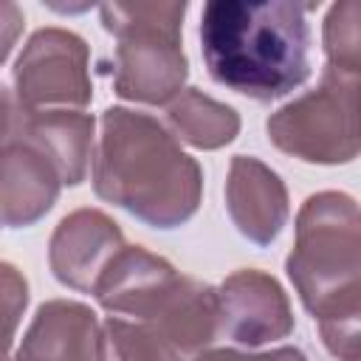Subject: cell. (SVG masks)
I'll return each instance as SVG.
<instances>
[{
	"instance_id": "1",
	"label": "cell",
	"mask_w": 361,
	"mask_h": 361,
	"mask_svg": "<svg viewBox=\"0 0 361 361\" xmlns=\"http://www.w3.org/2000/svg\"><path fill=\"white\" fill-rule=\"evenodd\" d=\"M93 192L152 228H178L203 197V169L152 116L130 107L102 113Z\"/></svg>"
},
{
	"instance_id": "2",
	"label": "cell",
	"mask_w": 361,
	"mask_h": 361,
	"mask_svg": "<svg viewBox=\"0 0 361 361\" xmlns=\"http://www.w3.org/2000/svg\"><path fill=\"white\" fill-rule=\"evenodd\" d=\"M307 6L288 0H212L200 14L209 76L254 102L288 96L310 76Z\"/></svg>"
},
{
	"instance_id": "3",
	"label": "cell",
	"mask_w": 361,
	"mask_h": 361,
	"mask_svg": "<svg viewBox=\"0 0 361 361\" xmlns=\"http://www.w3.org/2000/svg\"><path fill=\"white\" fill-rule=\"evenodd\" d=\"M288 276L313 319L361 293V206L347 192H316L296 214Z\"/></svg>"
},
{
	"instance_id": "4",
	"label": "cell",
	"mask_w": 361,
	"mask_h": 361,
	"mask_svg": "<svg viewBox=\"0 0 361 361\" xmlns=\"http://www.w3.org/2000/svg\"><path fill=\"white\" fill-rule=\"evenodd\" d=\"M99 14L118 39L113 90L127 102L172 104L189 76L180 45L186 3H104Z\"/></svg>"
},
{
	"instance_id": "5",
	"label": "cell",
	"mask_w": 361,
	"mask_h": 361,
	"mask_svg": "<svg viewBox=\"0 0 361 361\" xmlns=\"http://www.w3.org/2000/svg\"><path fill=\"white\" fill-rule=\"evenodd\" d=\"M268 138L305 164H350L361 155V76L324 68L316 87L271 113Z\"/></svg>"
},
{
	"instance_id": "6",
	"label": "cell",
	"mask_w": 361,
	"mask_h": 361,
	"mask_svg": "<svg viewBox=\"0 0 361 361\" xmlns=\"http://www.w3.org/2000/svg\"><path fill=\"white\" fill-rule=\"evenodd\" d=\"M87 42L65 28H39L14 62V99L23 110H82L93 99Z\"/></svg>"
},
{
	"instance_id": "7",
	"label": "cell",
	"mask_w": 361,
	"mask_h": 361,
	"mask_svg": "<svg viewBox=\"0 0 361 361\" xmlns=\"http://www.w3.org/2000/svg\"><path fill=\"white\" fill-rule=\"evenodd\" d=\"M93 116L85 110H23L3 90V141H25L39 149L59 172L62 183L79 186L87 178L93 152Z\"/></svg>"
},
{
	"instance_id": "8",
	"label": "cell",
	"mask_w": 361,
	"mask_h": 361,
	"mask_svg": "<svg viewBox=\"0 0 361 361\" xmlns=\"http://www.w3.org/2000/svg\"><path fill=\"white\" fill-rule=\"evenodd\" d=\"M220 319L223 333L243 347H262L293 333V310L285 288L265 271L240 268L223 279Z\"/></svg>"
},
{
	"instance_id": "9",
	"label": "cell",
	"mask_w": 361,
	"mask_h": 361,
	"mask_svg": "<svg viewBox=\"0 0 361 361\" xmlns=\"http://www.w3.org/2000/svg\"><path fill=\"white\" fill-rule=\"evenodd\" d=\"M124 248V234L99 209H76L59 220L48 243V265L65 288L93 293L99 276Z\"/></svg>"
},
{
	"instance_id": "10",
	"label": "cell",
	"mask_w": 361,
	"mask_h": 361,
	"mask_svg": "<svg viewBox=\"0 0 361 361\" xmlns=\"http://www.w3.org/2000/svg\"><path fill=\"white\" fill-rule=\"evenodd\" d=\"M180 276L169 259L141 245H124L99 276L93 296L107 313L147 322L178 288Z\"/></svg>"
},
{
	"instance_id": "11",
	"label": "cell",
	"mask_w": 361,
	"mask_h": 361,
	"mask_svg": "<svg viewBox=\"0 0 361 361\" xmlns=\"http://www.w3.org/2000/svg\"><path fill=\"white\" fill-rule=\"evenodd\" d=\"M226 209L254 245H271L288 223L290 200L282 178L254 155H234L226 178Z\"/></svg>"
},
{
	"instance_id": "12",
	"label": "cell",
	"mask_w": 361,
	"mask_h": 361,
	"mask_svg": "<svg viewBox=\"0 0 361 361\" xmlns=\"http://www.w3.org/2000/svg\"><path fill=\"white\" fill-rule=\"evenodd\" d=\"M144 324L155 330L169 361H195L223 333L220 293L195 276H180L178 288Z\"/></svg>"
},
{
	"instance_id": "13",
	"label": "cell",
	"mask_w": 361,
	"mask_h": 361,
	"mask_svg": "<svg viewBox=\"0 0 361 361\" xmlns=\"http://www.w3.org/2000/svg\"><path fill=\"white\" fill-rule=\"evenodd\" d=\"M96 313L73 299L42 302L6 361H96Z\"/></svg>"
},
{
	"instance_id": "14",
	"label": "cell",
	"mask_w": 361,
	"mask_h": 361,
	"mask_svg": "<svg viewBox=\"0 0 361 361\" xmlns=\"http://www.w3.org/2000/svg\"><path fill=\"white\" fill-rule=\"evenodd\" d=\"M62 189L56 166L25 141H3L0 217L8 228L34 226L45 217Z\"/></svg>"
},
{
	"instance_id": "15",
	"label": "cell",
	"mask_w": 361,
	"mask_h": 361,
	"mask_svg": "<svg viewBox=\"0 0 361 361\" xmlns=\"http://www.w3.org/2000/svg\"><path fill=\"white\" fill-rule=\"evenodd\" d=\"M166 121L183 144L195 149H220L240 133V116L231 104L206 96L197 87H186L169 107Z\"/></svg>"
},
{
	"instance_id": "16",
	"label": "cell",
	"mask_w": 361,
	"mask_h": 361,
	"mask_svg": "<svg viewBox=\"0 0 361 361\" xmlns=\"http://www.w3.org/2000/svg\"><path fill=\"white\" fill-rule=\"evenodd\" d=\"M96 361H169V353L149 324L110 316L99 327Z\"/></svg>"
},
{
	"instance_id": "17",
	"label": "cell",
	"mask_w": 361,
	"mask_h": 361,
	"mask_svg": "<svg viewBox=\"0 0 361 361\" xmlns=\"http://www.w3.org/2000/svg\"><path fill=\"white\" fill-rule=\"evenodd\" d=\"M322 45L330 68L361 76V0H341L327 8Z\"/></svg>"
},
{
	"instance_id": "18",
	"label": "cell",
	"mask_w": 361,
	"mask_h": 361,
	"mask_svg": "<svg viewBox=\"0 0 361 361\" xmlns=\"http://www.w3.org/2000/svg\"><path fill=\"white\" fill-rule=\"evenodd\" d=\"M316 322L330 355L338 361H361V293L344 299Z\"/></svg>"
},
{
	"instance_id": "19",
	"label": "cell",
	"mask_w": 361,
	"mask_h": 361,
	"mask_svg": "<svg viewBox=\"0 0 361 361\" xmlns=\"http://www.w3.org/2000/svg\"><path fill=\"white\" fill-rule=\"evenodd\" d=\"M3 305H6V319H8L6 344L11 347L17 319L23 316V310L28 305V285H25V279L17 274V268L11 262H3Z\"/></svg>"
},
{
	"instance_id": "20",
	"label": "cell",
	"mask_w": 361,
	"mask_h": 361,
	"mask_svg": "<svg viewBox=\"0 0 361 361\" xmlns=\"http://www.w3.org/2000/svg\"><path fill=\"white\" fill-rule=\"evenodd\" d=\"M243 361H307V358L299 347H276V350H268V353L245 355Z\"/></svg>"
},
{
	"instance_id": "21",
	"label": "cell",
	"mask_w": 361,
	"mask_h": 361,
	"mask_svg": "<svg viewBox=\"0 0 361 361\" xmlns=\"http://www.w3.org/2000/svg\"><path fill=\"white\" fill-rule=\"evenodd\" d=\"M245 358V353H240V350H206V353H200L195 361H243Z\"/></svg>"
}]
</instances>
